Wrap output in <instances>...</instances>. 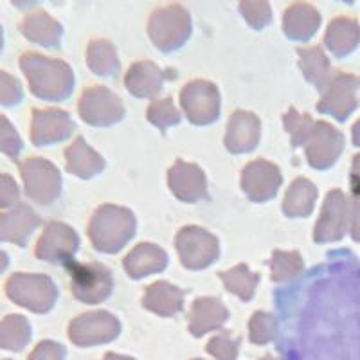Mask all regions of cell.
Masks as SVG:
<instances>
[{
    "mask_svg": "<svg viewBox=\"0 0 360 360\" xmlns=\"http://www.w3.org/2000/svg\"><path fill=\"white\" fill-rule=\"evenodd\" d=\"M4 44H6V34H4V27L0 24V54L4 51Z\"/></svg>",
    "mask_w": 360,
    "mask_h": 360,
    "instance_id": "26",
    "label": "cell"
},
{
    "mask_svg": "<svg viewBox=\"0 0 360 360\" xmlns=\"http://www.w3.org/2000/svg\"><path fill=\"white\" fill-rule=\"evenodd\" d=\"M8 265H9L8 254H6L4 250H0V274H2L6 269H8Z\"/></svg>",
    "mask_w": 360,
    "mask_h": 360,
    "instance_id": "24",
    "label": "cell"
},
{
    "mask_svg": "<svg viewBox=\"0 0 360 360\" xmlns=\"http://www.w3.org/2000/svg\"><path fill=\"white\" fill-rule=\"evenodd\" d=\"M18 202L17 182L6 173H0V209H8Z\"/></svg>",
    "mask_w": 360,
    "mask_h": 360,
    "instance_id": "19",
    "label": "cell"
},
{
    "mask_svg": "<svg viewBox=\"0 0 360 360\" xmlns=\"http://www.w3.org/2000/svg\"><path fill=\"white\" fill-rule=\"evenodd\" d=\"M344 197L339 191L332 193L328 198L326 209H324V218L321 221V229H323V240H337L342 236L344 229Z\"/></svg>",
    "mask_w": 360,
    "mask_h": 360,
    "instance_id": "13",
    "label": "cell"
},
{
    "mask_svg": "<svg viewBox=\"0 0 360 360\" xmlns=\"http://www.w3.org/2000/svg\"><path fill=\"white\" fill-rule=\"evenodd\" d=\"M117 333V324L107 315H92V317H79L70 326V339L79 346L89 344L108 342Z\"/></svg>",
    "mask_w": 360,
    "mask_h": 360,
    "instance_id": "8",
    "label": "cell"
},
{
    "mask_svg": "<svg viewBox=\"0 0 360 360\" xmlns=\"http://www.w3.org/2000/svg\"><path fill=\"white\" fill-rule=\"evenodd\" d=\"M25 191L38 204H47L58 193V173L47 160L27 159L20 166Z\"/></svg>",
    "mask_w": 360,
    "mask_h": 360,
    "instance_id": "4",
    "label": "cell"
},
{
    "mask_svg": "<svg viewBox=\"0 0 360 360\" xmlns=\"http://www.w3.org/2000/svg\"><path fill=\"white\" fill-rule=\"evenodd\" d=\"M339 2H344V4H353L355 0H339Z\"/></svg>",
    "mask_w": 360,
    "mask_h": 360,
    "instance_id": "28",
    "label": "cell"
},
{
    "mask_svg": "<svg viewBox=\"0 0 360 360\" xmlns=\"http://www.w3.org/2000/svg\"><path fill=\"white\" fill-rule=\"evenodd\" d=\"M359 86L360 82L352 74H337L332 82V92L328 94V99L319 108L344 121L356 108L355 94Z\"/></svg>",
    "mask_w": 360,
    "mask_h": 360,
    "instance_id": "7",
    "label": "cell"
},
{
    "mask_svg": "<svg viewBox=\"0 0 360 360\" xmlns=\"http://www.w3.org/2000/svg\"><path fill=\"white\" fill-rule=\"evenodd\" d=\"M9 2H11L13 8L17 9H31L40 4V2H44V0H9Z\"/></svg>",
    "mask_w": 360,
    "mask_h": 360,
    "instance_id": "23",
    "label": "cell"
},
{
    "mask_svg": "<svg viewBox=\"0 0 360 360\" xmlns=\"http://www.w3.org/2000/svg\"><path fill=\"white\" fill-rule=\"evenodd\" d=\"M353 186L356 188V191L353 193H360V155H356L353 159Z\"/></svg>",
    "mask_w": 360,
    "mask_h": 360,
    "instance_id": "22",
    "label": "cell"
},
{
    "mask_svg": "<svg viewBox=\"0 0 360 360\" xmlns=\"http://www.w3.org/2000/svg\"><path fill=\"white\" fill-rule=\"evenodd\" d=\"M353 141H355L356 146H360V121L353 128Z\"/></svg>",
    "mask_w": 360,
    "mask_h": 360,
    "instance_id": "25",
    "label": "cell"
},
{
    "mask_svg": "<svg viewBox=\"0 0 360 360\" xmlns=\"http://www.w3.org/2000/svg\"><path fill=\"white\" fill-rule=\"evenodd\" d=\"M148 33L159 49H176L191 34V17L179 4L162 6L152 13L148 22Z\"/></svg>",
    "mask_w": 360,
    "mask_h": 360,
    "instance_id": "2",
    "label": "cell"
},
{
    "mask_svg": "<svg viewBox=\"0 0 360 360\" xmlns=\"http://www.w3.org/2000/svg\"><path fill=\"white\" fill-rule=\"evenodd\" d=\"M38 225V217L25 205L18 204L17 207L0 214V242H11L17 245H25L31 233Z\"/></svg>",
    "mask_w": 360,
    "mask_h": 360,
    "instance_id": "9",
    "label": "cell"
},
{
    "mask_svg": "<svg viewBox=\"0 0 360 360\" xmlns=\"http://www.w3.org/2000/svg\"><path fill=\"white\" fill-rule=\"evenodd\" d=\"M63 119L65 115L56 110H34L31 123V139L34 144H49L63 137Z\"/></svg>",
    "mask_w": 360,
    "mask_h": 360,
    "instance_id": "11",
    "label": "cell"
},
{
    "mask_svg": "<svg viewBox=\"0 0 360 360\" xmlns=\"http://www.w3.org/2000/svg\"><path fill=\"white\" fill-rule=\"evenodd\" d=\"M324 44L335 56H348L360 44V25L355 18L337 17L330 22Z\"/></svg>",
    "mask_w": 360,
    "mask_h": 360,
    "instance_id": "10",
    "label": "cell"
},
{
    "mask_svg": "<svg viewBox=\"0 0 360 360\" xmlns=\"http://www.w3.org/2000/svg\"><path fill=\"white\" fill-rule=\"evenodd\" d=\"M355 204H353V218H352V234L356 242H360V193H356Z\"/></svg>",
    "mask_w": 360,
    "mask_h": 360,
    "instance_id": "21",
    "label": "cell"
},
{
    "mask_svg": "<svg viewBox=\"0 0 360 360\" xmlns=\"http://www.w3.org/2000/svg\"><path fill=\"white\" fill-rule=\"evenodd\" d=\"M236 342L227 337H217L209 344V352L213 353L218 360H236Z\"/></svg>",
    "mask_w": 360,
    "mask_h": 360,
    "instance_id": "20",
    "label": "cell"
},
{
    "mask_svg": "<svg viewBox=\"0 0 360 360\" xmlns=\"http://www.w3.org/2000/svg\"><path fill=\"white\" fill-rule=\"evenodd\" d=\"M4 360H11V359H4Z\"/></svg>",
    "mask_w": 360,
    "mask_h": 360,
    "instance_id": "30",
    "label": "cell"
},
{
    "mask_svg": "<svg viewBox=\"0 0 360 360\" xmlns=\"http://www.w3.org/2000/svg\"><path fill=\"white\" fill-rule=\"evenodd\" d=\"M22 146H24V144H22L20 135L17 134L15 128H13V124L8 121V117L0 115V152L15 159V157L22 152Z\"/></svg>",
    "mask_w": 360,
    "mask_h": 360,
    "instance_id": "16",
    "label": "cell"
},
{
    "mask_svg": "<svg viewBox=\"0 0 360 360\" xmlns=\"http://www.w3.org/2000/svg\"><path fill=\"white\" fill-rule=\"evenodd\" d=\"M20 69L27 78L33 94L41 99H60L67 94L70 85V70L60 60H53L40 53H24L20 56Z\"/></svg>",
    "mask_w": 360,
    "mask_h": 360,
    "instance_id": "1",
    "label": "cell"
},
{
    "mask_svg": "<svg viewBox=\"0 0 360 360\" xmlns=\"http://www.w3.org/2000/svg\"><path fill=\"white\" fill-rule=\"evenodd\" d=\"M103 360H134V359H128V356H119V355H114V353H108L107 356Z\"/></svg>",
    "mask_w": 360,
    "mask_h": 360,
    "instance_id": "27",
    "label": "cell"
},
{
    "mask_svg": "<svg viewBox=\"0 0 360 360\" xmlns=\"http://www.w3.org/2000/svg\"><path fill=\"white\" fill-rule=\"evenodd\" d=\"M18 31L25 40L47 49H56L63 34L62 24L44 9H34L24 15L18 24Z\"/></svg>",
    "mask_w": 360,
    "mask_h": 360,
    "instance_id": "5",
    "label": "cell"
},
{
    "mask_svg": "<svg viewBox=\"0 0 360 360\" xmlns=\"http://www.w3.org/2000/svg\"><path fill=\"white\" fill-rule=\"evenodd\" d=\"M22 101V85L15 76L0 70V107H15Z\"/></svg>",
    "mask_w": 360,
    "mask_h": 360,
    "instance_id": "17",
    "label": "cell"
},
{
    "mask_svg": "<svg viewBox=\"0 0 360 360\" xmlns=\"http://www.w3.org/2000/svg\"><path fill=\"white\" fill-rule=\"evenodd\" d=\"M321 25L319 11L304 0L290 4L283 17V29L288 38L297 41L310 40Z\"/></svg>",
    "mask_w": 360,
    "mask_h": 360,
    "instance_id": "6",
    "label": "cell"
},
{
    "mask_svg": "<svg viewBox=\"0 0 360 360\" xmlns=\"http://www.w3.org/2000/svg\"><path fill=\"white\" fill-rule=\"evenodd\" d=\"M263 360H276V359H272V356H266V359H263Z\"/></svg>",
    "mask_w": 360,
    "mask_h": 360,
    "instance_id": "29",
    "label": "cell"
},
{
    "mask_svg": "<svg viewBox=\"0 0 360 360\" xmlns=\"http://www.w3.org/2000/svg\"><path fill=\"white\" fill-rule=\"evenodd\" d=\"M31 340V324L22 315H8L0 321V349L22 352Z\"/></svg>",
    "mask_w": 360,
    "mask_h": 360,
    "instance_id": "12",
    "label": "cell"
},
{
    "mask_svg": "<svg viewBox=\"0 0 360 360\" xmlns=\"http://www.w3.org/2000/svg\"><path fill=\"white\" fill-rule=\"evenodd\" d=\"M240 13L247 24L254 29H262L270 24L272 9L269 0H240Z\"/></svg>",
    "mask_w": 360,
    "mask_h": 360,
    "instance_id": "14",
    "label": "cell"
},
{
    "mask_svg": "<svg viewBox=\"0 0 360 360\" xmlns=\"http://www.w3.org/2000/svg\"><path fill=\"white\" fill-rule=\"evenodd\" d=\"M29 360H65V348L53 340H44L33 349Z\"/></svg>",
    "mask_w": 360,
    "mask_h": 360,
    "instance_id": "18",
    "label": "cell"
},
{
    "mask_svg": "<svg viewBox=\"0 0 360 360\" xmlns=\"http://www.w3.org/2000/svg\"><path fill=\"white\" fill-rule=\"evenodd\" d=\"M6 294L13 303L37 314L51 310L54 304V285L38 274H13L6 283Z\"/></svg>",
    "mask_w": 360,
    "mask_h": 360,
    "instance_id": "3",
    "label": "cell"
},
{
    "mask_svg": "<svg viewBox=\"0 0 360 360\" xmlns=\"http://www.w3.org/2000/svg\"><path fill=\"white\" fill-rule=\"evenodd\" d=\"M299 56H301V62H303L304 70L310 78L315 76H321L324 78L328 74V60L324 56L323 51L319 47H310V49H301L299 51Z\"/></svg>",
    "mask_w": 360,
    "mask_h": 360,
    "instance_id": "15",
    "label": "cell"
}]
</instances>
